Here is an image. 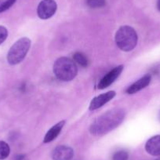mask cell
<instances>
[{"label": "cell", "mask_w": 160, "mask_h": 160, "mask_svg": "<svg viewBox=\"0 0 160 160\" xmlns=\"http://www.w3.org/2000/svg\"><path fill=\"white\" fill-rule=\"evenodd\" d=\"M73 61L78 64H79L80 66L84 68L87 67L89 64L88 59H87V57L83 53H79V52H77L73 55Z\"/></svg>", "instance_id": "7c38bea8"}, {"label": "cell", "mask_w": 160, "mask_h": 160, "mask_svg": "<svg viewBox=\"0 0 160 160\" xmlns=\"http://www.w3.org/2000/svg\"><path fill=\"white\" fill-rule=\"evenodd\" d=\"M31 47V40L28 38H21L18 40L7 53V61L11 65L21 63L25 58Z\"/></svg>", "instance_id": "277c9868"}, {"label": "cell", "mask_w": 160, "mask_h": 160, "mask_svg": "<svg viewBox=\"0 0 160 160\" xmlns=\"http://www.w3.org/2000/svg\"><path fill=\"white\" fill-rule=\"evenodd\" d=\"M123 65H118L115 67V68L112 69V71H110L107 75H104L101 78V80L98 83V89L99 90H104V89L107 88L109 86L112 85L115 80L119 77V75H121V73L123 71Z\"/></svg>", "instance_id": "8992f818"}, {"label": "cell", "mask_w": 160, "mask_h": 160, "mask_svg": "<svg viewBox=\"0 0 160 160\" xmlns=\"http://www.w3.org/2000/svg\"><path fill=\"white\" fill-rule=\"evenodd\" d=\"M158 120H159V121H160V111H159V112H158Z\"/></svg>", "instance_id": "ffe728a7"}, {"label": "cell", "mask_w": 160, "mask_h": 160, "mask_svg": "<svg viewBox=\"0 0 160 160\" xmlns=\"http://www.w3.org/2000/svg\"><path fill=\"white\" fill-rule=\"evenodd\" d=\"M24 158V155H18L15 157V160H23Z\"/></svg>", "instance_id": "ac0fdd59"}, {"label": "cell", "mask_w": 160, "mask_h": 160, "mask_svg": "<svg viewBox=\"0 0 160 160\" xmlns=\"http://www.w3.org/2000/svg\"><path fill=\"white\" fill-rule=\"evenodd\" d=\"M151 80H152V77H151L150 75H144L142 78H141L138 81H136L134 83L130 86L127 88V93L128 94H134V93L141 91V90L146 88L150 84Z\"/></svg>", "instance_id": "9c48e42d"}, {"label": "cell", "mask_w": 160, "mask_h": 160, "mask_svg": "<svg viewBox=\"0 0 160 160\" xmlns=\"http://www.w3.org/2000/svg\"><path fill=\"white\" fill-rule=\"evenodd\" d=\"M10 146L5 141H0V160H3L10 155Z\"/></svg>", "instance_id": "4fadbf2b"}, {"label": "cell", "mask_w": 160, "mask_h": 160, "mask_svg": "<svg viewBox=\"0 0 160 160\" xmlns=\"http://www.w3.org/2000/svg\"><path fill=\"white\" fill-rule=\"evenodd\" d=\"M145 150L152 156L160 155V135L152 137L145 144Z\"/></svg>", "instance_id": "30bf717a"}, {"label": "cell", "mask_w": 160, "mask_h": 160, "mask_svg": "<svg viewBox=\"0 0 160 160\" xmlns=\"http://www.w3.org/2000/svg\"><path fill=\"white\" fill-rule=\"evenodd\" d=\"M125 116L126 112L122 108H115L108 111L94 120L90 126V133L94 136L106 134L122 123Z\"/></svg>", "instance_id": "6da1fadb"}, {"label": "cell", "mask_w": 160, "mask_h": 160, "mask_svg": "<svg viewBox=\"0 0 160 160\" xmlns=\"http://www.w3.org/2000/svg\"><path fill=\"white\" fill-rule=\"evenodd\" d=\"M115 96V91H108L107 93H102L98 96L95 97L93 100L91 101L90 104V107L89 109L90 111H94L96 109H98L99 108L102 107L105 104H107L108 101L111 100L113 99Z\"/></svg>", "instance_id": "ba28073f"}, {"label": "cell", "mask_w": 160, "mask_h": 160, "mask_svg": "<svg viewBox=\"0 0 160 160\" xmlns=\"http://www.w3.org/2000/svg\"><path fill=\"white\" fill-rule=\"evenodd\" d=\"M73 157L74 150L66 145L58 146L52 152L53 160H72Z\"/></svg>", "instance_id": "52a82bcc"}, {"label": "cell", "mask_w": 160, "mask_h": 160, "mask_svg": "<svg viewBox=\"0 0 160 160\" xmlns=\"http://www.w3.org/2000/svg\"><path fill=\"white\" fill-rule=\"evenodd\" d=\"M129 155L126 151L121 150L115 152L112 156V160H128Z\"/></svg>", "instance_id": "2e32d148"}, {"label": "cell", "mask_w": 160, "mask_h": 160, "mask_svg": "<svg viewBox=\"0 0 160 160\" xmlns=\"http://www.w3.org/2000/svg\"><path fill=\"white\" fill-rule=\"evenodd\" d=\"M53 71L58 79L64 82H69L74 79L77 75L78 68L73 60L62 57L55 61Z\"/></svg>", "instance_id": "7a4b0ae2"}, {"label": "cell", "mask_w": 160, "mask_h": 160, "mask_svg": "<svg viewBox=\"0 0 160 160\" xmlns=\"http://www.w3.org/2000/svg\"><path fill=\"white\" fill-rule=\"evenodd\" d=\"M87 4L91 8H101L105 6V0H87Z\"/></svg>", "instance_id": "9a60e30c"}, {"label": "cell", "mask_w": 160, "mask_h": 160, "mask_svg": "<svg viewBox=\"0 0 160 160\" xmlns=\"http://www.w3.org/2000/svg\"><path fill=\"white\" fill-rule=\"evenodd\" d=\"M157 8H158V10L160 11V0H158V1H157Z\"/></svg>", "instance_id": "d6986e66"}, {"label": "cell", "mask_w": 160, "mask_h": 160, "mask_svg": "<svg viewBox=\"0 0 160 160\" xmlns=\"http://www.w3.org/2000/svg\"><path fill=\"white\" fill-rule=\"evenodd\" d=\"M17 0H0V13L9 10Z\"/></svg>", "instance_id": "5bb4252c"}, {"label": "cell", "mask_w": 160, "mask_h": 160, "mask_svg": "<svg viewBox=\"0 0 160 160\" xmlns=\"http://www.w3.org/2000/svg\"><path fill=\"white\" fill-rule=\"evenodd\" d=\"M8 36V31L4 26H0V45L6 41Z\"/></svg>", "instance_id": "e0dca14e"}, {"label": "cell", "mask_w": 160, "mask_h": 160, "mask_svg": "<svg viewBox=\"0 0 160 160\" xmlns=\"http://www.w3.org/2000/svg\"><path fill=\"white\" fill-rule=\"evenodd\" d=\"M64 124H65V121H64V120H62V121L59 122L58 123L55 124L53 127H52L51 128L47 131V134L44 137L43 142L45 143V144H47V143L51 142L53 140L56 139V138H58V135L61 133Z\"/></svg>", "instance_id": "8fae6325"}, {"label": "cell", "mask_w": 160, "mask_h": 160, "mask_svg": "<svg viewBox=\"0 0 160 160\" xmlns=\"http://www.w3.org/2000/svg\"><path fill=\"white\" fill-rule=\"evenodd\" d=\"M58 5L54 0H42L38 4L37 13L40 19L47 20L55 14Z\"/></svg>", "instance_id": "5b68a950"}, {"label": "cell", "mask_w": 160, "mask_h": 160, "mask_svg": "<svg viewBox=\"0 0 160 160\" xmlns=\"http://www.w3.org/2000/svg\"><path fill=\"white\" fill-rule=\"evenodd\" d=\"M138 36L136 31L130 26H122L115 33V42L122 51L133 50L138 44Z\"/></svg>", "instance_id": "3957f363"}]
</instances>
